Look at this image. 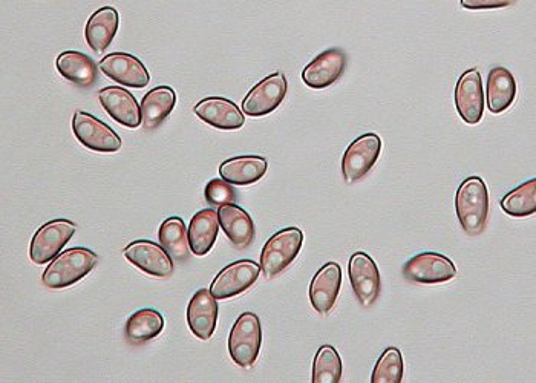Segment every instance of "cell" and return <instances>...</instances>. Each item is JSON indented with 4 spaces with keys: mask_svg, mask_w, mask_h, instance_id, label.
Instances as JSON below:
<instances>
[{
    "mask_svg": "<svg viewBox=\"0 0 536 383\" xmlns=\"http://www.w3.org/2000/svg\"><path fill=\"white\" fill-rule=\"evenodd\" d=\"M458 221L469 236H478L486 229L489 217V190L480 177L466 178L455 195Z\"/></svg>",
    "mask_w": 536,
    "mask_h": 383,
    "instance_id": "obj_1",
    "label": "cell"
},
{
    "mask_svg": "<svg viewBox=\"0 0 536 383\" xmlns=\"http://www.w3.org/2000/svg\"><path fill=\"white\" fill-rule=\"evenodd\" d=\"M99 261V256L85 247L65 250L51 261L43 272L42 282L53 290L66 289L88 276Z\"/></svg>",
    "mask_w": 536,
    "mask_h": 383,
    "instance_id": "obj_2",
    "label": "cell"
},
{
    "mask_svg": "<svg viewBox=\"0 0 536 383\" xmlns=\"http://www.w3.org/2000/svg\"><path fill=\"white\" fill-rule=\"evenodd\" d=\"M304 243V233L298 227H287L268 239L261 253V270L265 278L273 279L298 258Z\"/></svg>",
    "mask_w": 536,
    "mask_h": 383,
    "instance_id": "obj_3",
    "label": "cell"
},
{
    "mask_svg": "<svg viewBox=\"0 0 536 383\" xmlns=\"http://www.w3.org/2000/svg\"><path fill=\"white\" fill-rule=\"evenodd\" d=\"M261 321L252 311L242 313L236 319L229 336V353L238 367L252 368L261 351Z\"/></svg>",
    "mask_w": 536,
    "mask_h": 383,
    "instance_id": "obj_4",
    "label": "cell"
},
{
    "mask_svg": "<svg viewBox=\"0 0 536 383\" xmlns=\"http://www.w3.org/2000/svg\"><path fill=\"white\" fill-rule=\"evenodd\" d=\"M76 230V224L68 220H53L43 224L31 239V261L37 266L53 261L69 243Z\"/></svg>",
    "mask_w": 536,
    "mask_h": 383,
    "instance_id": "obj_5",
    "label": "cell"
},
{
    "mask_svg": "<svg viewBox=\"0 0 536 383\" xmlns=\"http://www.w3.org/2000/svg\"><path fill=\"white\" fill-rule=\"evenodd\" d=\"M382 152V138L377 134L360 135L348 146L342 158V174L348 184L362 180L373 169Z\"/></svg>",
    "mask_w": 536,
    "mask_h": 383,
    "instance_id": "obj_6",
    "label": "cell"
},
{
    "mask_svg": "<svg viewBox=\"0 0 536 383\" xmlns=\"http://www.w3.org/2000/svg\"><path fill=\"white\" fill-rule=\"evenodd\" d=\"M72 131L89 151L114 154L120 151L121 138L99 118L85 111H77L72 118Z\"/></svg>",
    "mask_w": 536,
    "mask_h": 383,
    "instance_id": "obj_7",
    "label": "cell"
},
{
    "mask_svg": "<svg viewBox=\"0 0 536 383\" xmlns=\"http://www.w3.org/2000/svg\"><path fill=\"white\" fill-rule=\"evenodd\" d=\"M259 275H261V266H258L252 259H241L216 275L210 285V293L219 301L235 298L247 292L258 281Z\"/></svg>",
    "mask_w": 536,
    "mask_h": 383,
    "instance_id": "obj_8",
    "label": "cell"
},
{
    "mask_svg": "<svg viewBox=\"0 0 536 383\" xmlns=\"http://www.w3.org/2000/svg\"><path fill=\"white\" fill-rule=\"evenodd\" d=\"M403 276L416 284L434 285L451 281L457 276V267L440 253L426 252L414 256L403 267Z\"/></svg>",
    "mask_w": 536,
    "mask_h": 383,
    "instance_id": "obj_9",
    "label": "cell"
},
{
    "mask_svg": "<svg viewBox=\"0 0 536 383\" xmlns=\"http://www.w3.org/2000/svg\"><path fill=\"white\" fill-rule=\"evenodd\" d=\"M287 79L284 74L275 73L253 86L242 102V114L250 117H264L281 106L287 95Z\"/></svg>",
    "mask_w": 536,
    "mask_h": 383,
    "instance_id": "obj_10",
    "label": "cell"
},
{
    "mask_svg": "<svg viewBox=\"0 0 536 383\" xmlns=\"http://www.w3.org/2000/svg\"><path fill=\"white\" fill-rule=\"evenodd\" d=\"M348 275L353 285L354 295L363 307H371L377 301L382 289L380 273L376 262L363 252L354 253L348 264Z\"/></svg>",
    "mask_w": 536,
    "mask_h": 383,
    "instance_id": "obj_11",
    "label": "cell"
},
{
    "mask_svg": "<svg viewBox=\"0 0 536 383\" xmlns=\"http://www.w3.org/2000/svg\"><path fill=\"white\" fill-rule=\"evenodd\" d=\"M123 255L131 262L132 266L137 267L146 275L155 276V278H169L174 273V261L170 258L169 253L152 241L138 239L123 250Z\"/></svg>",
    "mask_w": 536,
    "mask_h": 383,
    "instance_id": "obj_12",
    "label": "cell"
},
{
    "mask_svg": "<svg viewBox=\"0 0 536 383\" xmlns=\"http://www.w3.org/2000/svg\"><path fill=\"white\" fill-rule=\"evenodd\" d=\"M455 106L458 114L468 125H478L483 118V82L478 69L472 68L461 74L455 86Z\"/></svg>",
    "mask_w": 536,
    "mask_h": 383,
    "instance_id": "obj_13",
    "label": "cell"
},
{
    "mask_svg": "<svg viewBox=\"0 0 536 383\" xmlns=\"http://www.w3.org/2000/svg\"><path fill=\"white\" fill-rule=\"evenodd\" d=\"M100 69L105 76L114 82L129 88H146L151 82V76L146 66L132 54L112 53L103 57Z\"/></svg>",
    "mask_w": 536,
    "mask_h": 383,
    "instance_id": "obj_14",
    "label": "cell"
},
{
    "mask_svg": "<svg viewBox=\"0 0 536 383\" xmlns=\"http://www.w3.org/2000/svg\"><path fill=\"white\" fill-rule=\"evenodd\" d=\"M347 66V56L339 48H331L319 54L316 59L311 60L304 71L302 80L311 89H325L334 85L344 74Z\"/></svg>",
    "mask_w": 536,
    "mask_h": 383,
    "instance_id": "obj_15",
    "label": "cell"
},
{
    "mask_svg": "<svg viewBox=\"0 0 536 383\" xmlns=\"http://www.w3.org/2000/svg\"><path fill=\"white\" fill-rule=\"evenodd\" d=\"M342 287V269L337 262H328L314 275L310 284V301L314 310L328 315L336 305Z\"/></svg>",
    "mask_w": 536,
    "mask_h": 383,
    "instance_id": "obj_16",
    "label": "cell"
},
{
    "mask_svg": "<svg viewBox=\"0 0 536 383\" xmlns=\"http://www.w3.org/2000/svg\"><path fill=\"white\" fill-rule=\"evenodd\" d=\"M99 100L103 109L120 125L129 129H135L141 125L140 105L128 89L120 88V86L100 89Z\"/></svg>",
    "mask_w": 536,
    "mask_h": 383,
    "instance_id": "obj_17",
    "label": "cell"
},
{
    "mask_svg": "<svg viewBox=\"0 0 536 383\" xmlns=\"http://www.w3.org/2000/svg\"><path fill=\"white\" fill-rule=\"evenodd\" d=\"M193 112L207 125L223 131H236L246 123L241 109L223 97H207L193 108Z\"/></svg>",
    "mask_w": 536,
    "mask_h": 383,
    "instance_id": "obj_18",
    "label": "cell"
},
{
    "mask_svg": "<svg viewBox=\"0 0 536 383\" xmlns=\"http://www.w3.org/2000/svg\"><path fill=\"white\" fill-rule=\"evenodd\" d=\"M216 322H218L216 299L210 290H198L187 307V324L190 331L201 341H209L215 333Z\"/></svg>",
    "mask_w": 536,
    "mask_h": 383,
    "instance_id": "obj_19",
    "label": "cell"
},
{
    "mask_svg": "<svg viewBox=\"0 0 536 383\" xmlns=\"http://www.w3.org/2000/svg\"><path fill=\"white\" fill-rule=\"evenodd\" d=\"M268 161L258 155L230 158L219 166V175L232 186H250L267 174Z\"/></svg>",
    "mask_w": 536,
    "mask_h": 383,
    "instance_id": "obj_20",
    "label": "cell"
},
{
    "mask_svg": "<svg viewBox=\"0 0 536 383\" xmlns=\"http://www.w3.org/2000/svg\"><path fill=\"white\" fill-rule=\"evenodd\" d=\"M218 220L219 226L236 249H247L252 244L255 224L246 210L236 204L221 206L218 210Z\"/></svg>",
    "mask_w": 536,
    "mask_h": 383,
    "instance_id": "obj_21",
    "label": "cell"
},
{
    "mask_svg": "<svg viewBox=\"0 0 536 383\" xmlns=\"http://www.w3.org/2000/svg\"><path fill=\"white\" fill-rule=\"evenodd\" d=\"M517 82L509 69L495 66L487 77L486 103L492 114H501L514 105Z\"/></svg>",
    "mask_w": 536,
    "mask_h": 383,
    "instance_id": "obj_22",
    "label": "cell"
},
{
    "mask_svg": "<svg viewBox=\"0 0 536 383\" xmlns=\"http://www.w3.org/2000/svg\"><path fill=\"white\" fill-rule=\"evenodd\" d=\"M177 105V94L170 86H157L141 100V125L144 129L158 128Z\"/></svg>",
    "mask_w": 536,
    "mask_h": 383,
    "instance_id": "obj_23",
    "label": "cell"
},
{
    "mask_svg": "<svg viewBox=\"0 0 536 383\" xmlns=\"http://www.w3.org/2000/svg\"><path fill=\"white\" fill-rule=\"evenodd\" d=\"M118 23H120V17H118L115 8L103 7L95 11L89 17L85 28V37L89 48L95 53H103V51L108 50L115 34H117Z\"/></svg>",
    "mask_w": 536,
    "mask_h": 383,
    "instance_id": "obj_24",
    "label": "cell"
},
{
    "mask_svg": "<svg viewBox=\"0 0 536 383\" xmlns=\"http://www.w3.org/2000/svg\"><path fill=\"white\" fill-rule=\"evenodd\" d=\"M56 68L60 76L80 88H91L99 77L94 60L79 51H65L60 54L56 60Z\"/></svg>",
    "mask_w": 536,
    "mask_h": 383,
    "instance_id": "obj_25",
    "label": "cell"
},
{
    "mask_svg": "<svg viewBox=\"0 0 536 383\" xmlns=\"http://www.w3.org/2000/svg\"><path fill=\"white\" fill-rule=\"evenodd\" d=\"M218 232L219 220L216 210L204 209L195 213L187 230L190 250L197 256L207 255L215 244Z\"/></svg>",
    "mask_w": 536,
    "mask_h": 383,
    "instance_id": "obj_26",
    "label": "cell"
},
{
    "mask_svg": "<svg viewBox=\"0 0 536 383\" xmlns=\"http://www.w3.org/2000/svg\"><path fill=\"white\" fill-rule=\"evenodd\" d=\"M164 328V319L161 313L154 308H143L131 316L126 322V341L131 345L146 344L158 338Z\"/></svg>",
    "mask_w": 536,
    "mask_h": 383,
    "instance_id": "obj_27",
    "label": "cell"
},
{
    "mask_svg": "<svg viewBox=\"0 0 536 383\" xmlns=\"http://www.w3.org/2000/svg\"><path fill=\"white\" fill-rule=\"evenodd\" d=\"M160 246L169 253L170 258L178 262H186L190 256L189 236H187L186 224L181 218H167L161 224Z\"/></svg>",
    "mask_w": 536,
    "mask_h": 383,
    "instance_id": "obj_28",
    "label": "cell"
},
{
    "mask_svg": "<svg viewBox=\"0 0 536 383\" xmlns=\"http://www.w3.org/2000/svg\"><path fill=\"white\" fill-rule=\"evenodd\" d=\"M501 209L515 218H526L536 212V180L527 181L501 200Z\"/></svg>",
    "mask_w": 536,
    "mask_h": 383,
    "instance_id": "obj_29",
    "label": "cell"
},
{
    "mask_svg": "<svg viewBox=\"0 0 536 383\" xmlns=\"http://www.w3.org/2000/svg\"><path fill=\"white\" fill-rule=\"evenodd\" d=\"M344 365L336 348L322 345L314 356L313 383H337L342 379Z\"/></svg>",
    "mask_w": 536,
    "mask_h": 383,
    "instance_id": "obj_30",
    "label": "cell"
},
{
    "mask_svg": "<svg viewBox=\"0 0 536 383\" xmlns=\"http://www.w3.org/2000/svg\"><path fill=\"white\" fill-rule=\"evenodd\" d=\"M405 373L402 353L399 348L389 347L383 351L376 367H374L371 382L373 383H400Z\"/></svg>",
    "mask_w": 536,
    "mask_h": 383,
    "instance_id": "obj_31",
    "label": "cell"
},
{
    "mask_svg": "<svg viewBox=\"0 0 536 383\" xmlns=\"http://www.w3.org/2000/svg\"><path fill=\"white\" fill-rule=\"evenodd\" d=\"M204 197H206L207 203L212 204V206L221 207L227 206V204H235L236 192L232 184L215 178L204 189Z\"/></svg>",
    "mask_w": 536,
    "mask_h": 383,
    "instance_id": "obj_32",
    "label": "cell"
},
{
    "mask_svg": "<svg viewBox=\"0 0 536 383\" xmlns=\"http://www.w3.org/2000/svg\"><path fill=\"white\" fill-rule=\"evenodd\" d=\"M510 0H461V7L468 10H495V8L510 7Z\"/></svg>",
    "mask_w": 536,
    "mask_h": 383,
    "instance_id": "obj_33",
    "label": "cell"
}]
</instances>
